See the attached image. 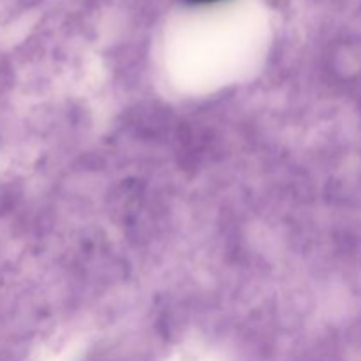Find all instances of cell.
I'll return each instance as SVG.
<instances>
[{"label": "cell", "mask_w": 361, "mask_h": 361, "mask_svg": "<svg viewBox=\"0 0 361 361\" xmlns=\"http://www.w3.org/2000/svg\"><path fill=\"white\" fill-rule=\"evenodd\" d=\"M190 4H215V2H221V0H187Z\"/></svg>", "instance_id": "6da1fadb"}]
</instances>
